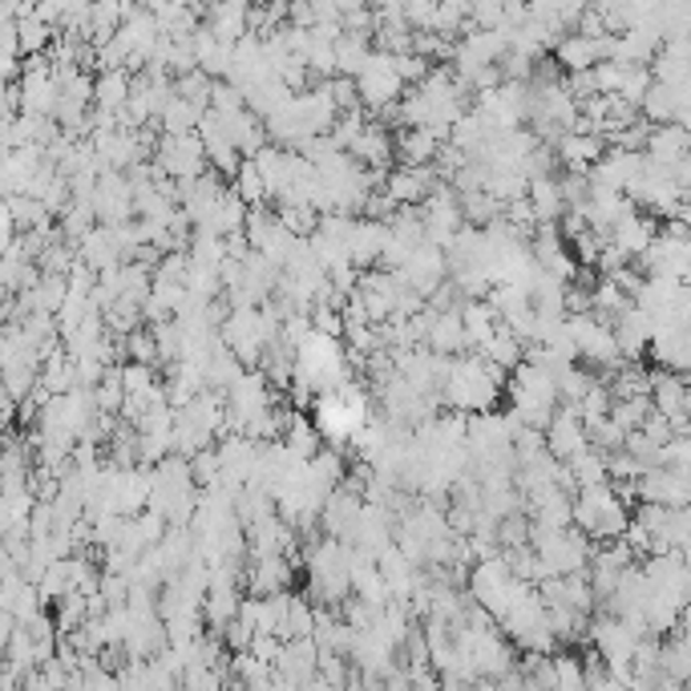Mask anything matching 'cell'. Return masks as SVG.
Wrapping results in <instances>:
<instances>
[{"label": "cell", "instance_id": "1", "mask_svg": "<svg viewBox=\"0 0 691 691\" xmlns=\"http://www.w3.org/2000/svg\"><path fill=\"white\" fill-rule=\"evenodd\" d=\"M505 380H510L505 368L490 364L485 356H458V360H449L441 400L453 412H461V417H478V412L493 409V400H498Z\"/></svg>", "mask_w": 691, "mask_h": 691}, {"label": "cell", "instance_id": "2", "mask_svg": "<svg viewBox=\"0 0 691 691\" xmlns=\"http://www.w3.org/2000/svg\"><path fill=\"white\" fill-rule=\"evenodd\" d=\"M348 348L336 336H324V332H312L300 348H295V380L307 388H316V397H332L341 392L348 380Z\"/></svg>", "mask_w": 691, "mask_h": 691}, {"label": "cell", "instance_id": "3", "mask_svg": "<svg viewBox=\"0 0 691 691\" xmlns=\"http://www.w3.org/2000/svg\"><path fill=\"white\" fill-rule=\"evenodd\" d=\"M635 517L627 514V498L615 485H590L575 493V526L590 542H622Z\"/></svg>", "mask_w": 691, "mask_h": 691}, {"label": "cell", "instance_id": "4", "mask_svg": "<svg viewBox=\"0 0 691 691\" xmlns=\"http://www.w3.org/2000/svg\"><path fill=\"white\" fill-rule=\"evenodd\" d=\"M510 400H514V421H522L526 429H538L546 433L554 421V409H558V380H554L542 364L526 360L517 373H510Z\"/></svg>", "mask_w": 691, "mask_h": 691}, {"label": "cell", "instance_id": "5", "mask_svg": "<svg viewBox=\"0 0 691 691\" xmlns=\"http://www.w3.org/2000/svg\"><path fill=\"white\" fill-rule=\"evenodd\" d=\"M530 546H534V554H538L542 583H546V578L586 575V566H590V558H595L590 538H586L583 530H534Z\"/></svg>", "mask_w": 691, "mask_h": 691}, {"label": "cell", "instance_id": "6", "mask_svg": "<svg viewBox=\"0 0 691 691\" xmlns=\"http://www.w3.org/2000/svg\"><path fill=\"white\" fill-rule=\"evenodd\" d=\"M643 639H647V635H639L631 622L615 619V615H603V619L590 622V643H595L598 659L607 663V671L619 683L631 680L635 651H639V643H643Z\"/></svg>", "mask_w": 691, "mask_h": 691}, {"label": "cell", "instance_id": "7", "mask_svg": "<svg viewBox=\"0 0 691 691\" xmlns=\"http://www.w3.org/2000/svg\"><path fill=\"white\" fill-rule=\"evenodd\" d=\"M154 166L166 175V182H187V178L207 175V146H202L199 134H163L158 142V154H154Z\"/></svg>", "mask_w": 691, "mask_h": 691}, {"label": "cell", "instance_id": "8", "mask_svg": "<svg viewBox=\"0 0 691 691\" xmlns=\"http://www.w3.org/2000/svg\"><path fill=\"white\" fill-rule=\"evenodd\" d=\"M356 90H360V106L385 114L388 106H397V97L405 94V77L397 73V57L392 53H380L376 49L368 70L356 77Z\"/></svg>", "mask_w": 691, "mask_h": 691}, {"label": "cell", "instance_id": "9", "mask_svg": "<svg viewBox=\"0 0 691 691\" xmlns=\"http://www.w3.org/2000/svg\"><path fill=\"white\" fill-rule=\"evenodd\" d=\"M421 219H425V231H429V243L441 247L446 251L453 239H458L461 231H465V211H461V195L449 182H441V187L425 199L421 207Z\"/></svg>", "mask_w": 691, "mask_h": 691}, {"label": "cell", "instance_id": "10", "mask_svg": "<svg viewBox=\"0 0 691 691\" xmlns=\"http://www.w3.org/2000/svg\"><path fill=\"white\" fill-rule=\"evenodd\" d=\"M546 449H551V458H558L566 465V461H575L578 453H586L590 449V433H586V421L578 417L575 409H558L554 412L551 429H546Z\"/></svg>", "mask_w": 691, "mask_h": 691}, {"label": "cell", "instance_id": "11", "mask_svg": "<svg viewBox=\"0 0 691 691\" xmlns=\"http://www.w3.org/2000/svg\"><path fill=\"white\" fill-rule=\"evenodd\" d=\"M437 187H441V178H437L433 166H400V170L388 175L385 195L397 202V207H425V199H429Z\"/></svg>", "mask_w": 691, "mask_h": 691}, {"label": "cell", "instance_id": "12", "mask_svg": "<svg viewBox=\"0 0 691 691\" xmlns=\"http://www.w3.org/2000/svg\"><path fill=\"white\" fill-rule=\"evenodd\" d=\"M607 138H598V134H590V129L575 126L570 134H563V142L554 146V154L566 163V170L570 175H590L598 163H603V154H607Z\"/></svg>", "mask_w": 691, "mask_h": 691}, {"label": "cell", "instance_id": "13", "mask_svg": "<svg viewBox=\"0 0 691 691\" xmlns=\"http://www.w3.org/2000/svg\"><path fill=\"white\" fill-rule=\"evenodd\" d=\"M615 341H619V352L627 356V360L635 364V356H643L651 344H656V336H659V324H656V316L651 312H643V307L635 304V307H627L615 324Z\"/></svg>", "mask_w": 691, "mask_h": 691}, {"label": "cell", "instance_id": "14", "mask_svg": "<svg viewBox=\"0 0 691 691\" xmlns=\"http://www.w3.org/2000/svg\"><path fill=\"white\" fill-rule=\"evenodd\" d=\"M659 231H663V227L656 223V214L635 211V214H627V219H622L615 231H610V247H615L619 255H627V259H643L647 251L656 247Z\"/></svg>", "mask_w": 691, "mask_h": 691}, {"label": "cell", "instance_id": "15", "mask_svg": "<svg viewBox=\"0 0 691 691\" xmlns=\"http://www.w3.org/2000/svg\"><path fill=\"white\" fill-rule=\"evenodd\" d=\"M429 352H437V356H469L473 352V344H469V332H465V316L458 312H433V324H429Z\"/></svg>", "mask_w": 691, "mask_h": 691}, {"label": "cell", "instance_id": "16", "mask_svg": "<svg viewBox=\"0 0 691 691\" xmlns=\"http://www.w3.org/2000/svg\"><path fill=\"white\" fill-rule=\"evenodd\" d=\"M530 207H534V219H538V227H558L570 214V202H566L563 195V178H534L530 182Z\"/></svg>", "mask_w": 691, "mask_h": 691}, {"label": "cell", "instance_id": "17", "mask_svg": "<svg viewBox=\"0 0 691 691\" xmlns=\"http://www.w3.org/2000/svg\"><path fill=\"white\" fill-rule=\"evenodd\" d=\"M348 154H352V163H360L364 170H380V175H385L388 158L397 154V138H392L380 122H368L364 134H360V142H356Z\"/></svg>", "mask_w": 691, "mask_h": 691}, {"label": "cell", "instance_id": "18", "mask_svg": "<svg viewBox=\"0 0 691 691\" xmlns=\"http://www.w3.org/2000/svg\"><path fill=\"white\" fill-rule=\"evenodd\" d=\"M446 150V138L437 129H400L397 134V154L405 166H433Z\"/></svg>", "mask_w": 691, "mask_h": 691}, {"label": "cell", "instance_id": "19", "mask_svg": "<svg viewBox=\"0 0 691 691\" xmlns=\"http://www.w3.org/2000/svg\"><path fill=\"white\" fill-rule=\"evenodd\" d=\"M195 57H199V70L207 73V77H231V65H234V45H227V41H219V36L202 24L199 33H195Z\"/></svg>", "mask_w": 691, "mask_h": 691}, {"label": "cell", "instance_id": "20", "mask_svg": "<svg viewBox=\"0 0 691 691\" xmlns=\"http://www.w3.org/2000/svg\"><path fill=\"white\" fill-rule=\"evenodd\" d=\"M251 598H275V595H292V563L287 558H263V563L251 566Z\"/></svg>", "mask_w": 691, "mask_h": 691}, {"label": "cell", "instance_id": "21", "mask_svg": "<svg viewBox=\"0 0 691 691\" xmlns=\"http://www.w3.org/2000/svg\"><path fill=\"white\" fill-rule=\"evenodd\" d=\"M207 29L227 45H239L243 36H251V9L247 4H219L207 12Z\"/></svg>", "mask_w": 691, "mask_h": 691}, {"label": "cell", "instance_id": "22", "mask_svg": "<svg viewBox=\"0 0 691 691\" xmlns=\"http://www.w3.org/2000/svg\"><path fill=\"white\" fill-rule=\"evenodd\" d=\"M283 446L292 449V458L316 461L320 453H324V433H320L316 421H307L304 412H292V421H287V433H283Z\"/></svg>", "mask_w": 691, "mask_h": 691}, {"label": "cell", "instance_id": "23", "mask_svg": "<svg viewBox=\"0 0 691 691\" xmlns=\"http://www.w3.org/2000/svg\"><path fill=\"white\" fill-rule=\"evenodd\" d=\"M566 473L575 481V490H590V485H610V453L603 449H586L575 461H566Z\"/></svg>", "mask_w": 691, "mask_h": 691}, {"label": "cell", "instance_id": "24", "mask_svg": "<svg viewBox=\"0 0 691 691\" xmlns=\"http://www.w3.org/2000/svg\"><path fill=\"white\" fill-rule=\"evenodd\" d=\"M316 615H320V607H312L307 598L292 595V603H287V610H283V622H280V639H283V643L312 639V635H316Z\"/></svg>", "mask_w": 691, "mask_h": 691}, {"label": "cell", "instance_id": "25", "mask_svg": "<svg viewBox=\"0 0 691 691\" xmlns=\"http://www.w3.org/2000/svg\"><path fill=\"white\" fill-rule=\"evenodd\" d=\"M373 41H364V36H341L336 41V77H360L368 70V61H373Z\"/></svg>", "mask_w": 691, "mask_h": 691}, {"label": "cell", "instance_id": "26", "mask_svg": "<svg viewBox=\"0 0 691 691\" xmlns=\"http://www.w3.org/2000/svg\"><path fill=\"white\" fill-rule=\"evenodd\" d=\"M202 117H207V109H199V106H195V102H187V97H178V94H175V102L166 106V114L158 117V122H163L166 134H175V138H182V134H195V129L202 126Z\"/></svg>", "mask_w": 691, "mask_h": 691}, {"label": "cell", "instance_id": "27", "mask_svg": "<svg viewBox=\"0 0 691 691\" xmlns=\"http://www.w3.org/2000/svg\"><path fill=\"white\" fill-rule=\"evenodd\" d=\"M234 195L255 211V207H263V199H268V182H263V175H259V166L247 158L243 166H239V175H234Z\"/></svg>", "mask_w": 691, "mask_h": 691}, {"label": "cell", "instance_id": "28", "mask_svg": "<svg viewBox=\"0 0 691 691\" xmlns=\"http://www.w3.org/2000/svg\"><path fill=\"white\" fill-rule=\"evenodd\" d=\"M554 691H590L586 663L575 656H554Z\"/></svg>", "mask_w": 691, "mask_h": 691}, {"label": "cell", "instance_id": "29", "mask_svg": "<svg viewBox=\"0 0 691 691\" xmlns=\"http://www.w3.org/2000/svg\"><path fill=\"white\" fill-rule=\"evenodd\" d=\"M214 77H207L202 70H195V73H187V77H178L175 82V90H178V97H187V102H195L199 109H211V97H214Z\"/></svg>", "mask_w": 691, "mask_h": 691}, {"label": "cell", "instance_id": "30", "mask_svg": "<svg viewBox=\"0 0 691 691\" xmlns=\"http://www.w3.org/2000/svg\"><path fill=\"white\" fill-rule=\"evenodd\" d=\"M126 352L134 356V364H158L163 360V352H158V341H154V332H134L126 341Z\"/></svg>", "mask_w": 691, "mask_h": 691}, {"label": "cell", "instance_id": "31", "mask_svg": "<svg viewBox=\"0 0 691 691\" xmlns=\"http://www.w3.org/2000/svg\"><path fill=\"white\" fill-rule=\"evenodd\" d=\"M182 691H227V688L214 671H187L182 676Z\"/></svg>", "mask_w": 691, "mask_h": 691}, {"label": "cell", "instance_id": "32", "mask_svg": "<svg viewBox=\"0 0 691 691\" xmlns=\"http://www.w3.org/2000/svg\"><path fill=\"white\" fill-rule=\"evenodd\" d=\"M344 691H368V680H364V676H360V680H356V676H352V680L344 683Z\"/></svg>", "mask_w": 691, "mask_h": 691}, {"label": "cell", "instance_id": "33", "mask_svg": "<svg viewBox=\"0 0 691 691\" xmlns=\"http://www.w3.org/2000/svg\"><path fill=\"white\" fill-rule=\"evenodd\" d=\"M441 691H473L469 683H458V680H441Z\"/></svg>", "mask_w": 691, "mask_h": 691}, {"label": "cell", "instance_id": "34", "mask_svg": "<svg viewBox=\"0 0 691 691\" xmlns=\"http://www.w3.org/2000/svg\"><path fill=\"white\" fill-rule=\"evenodd\" d=\"M307 691H341V688H332V683H324V680H316V683H312V688H307Z\"/></svg>", "mask_w": 691, "mask_h": 691}, {"label": "cell", "instance_id": "35", "mask_svg": "<svg viewBox=\"0 0 691 691\" xmlns=\"http://www.w3.org/2000/svg\"><path fill=\"white\" fill-rule=\"evenodd\" d=\"M478 691H505L502 683H485V688H478Z\"/></svg>", "mask_w": 691, "mask_h": 691}]
</instances>
